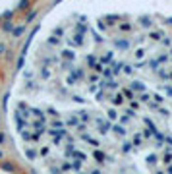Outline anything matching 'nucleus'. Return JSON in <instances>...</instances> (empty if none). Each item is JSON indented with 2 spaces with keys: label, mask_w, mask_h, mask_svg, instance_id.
Returning a JSON list of instances; mask_svg holds the SVG:
<instances>
[{
  "label": "nucleus",
  "mask_w": 172,
  "mask_h": 174,
  "mask_svg": "<svg viewBox=\"0 0 172 174\" xmlns=\"http://www.w3.org/2000/svg\"><path fill=\"white\" fill-rule=\"evenodd\" d=\"M114 45H116V49H120V50H128V49H130V41H126V39L114 41Z\"/></svg>",
  "instance_id": "nucleus-3"
},
{
  "label": "nucleus",
  "mask_w": 172,
  "mask_h": 174,
  "mask_svg": "<svg viewBox=\"0 0 172 174\" xmlns=\"http://www.w3.org/2000/svg\"><path fill=\"white\" fill-rule=\"evenodd\" d=\"M143 135H145V138H147V139H149V138H151V135H153V131H151V130H145V131H143Z\"/></svg>",
  "instance_id": "nucleus-37"
},
{
  "label": "nucleus",
  "mask_w": 172,
  "mask_h": 174,
  "mask_svg": "<svg viewBox=\"0 0 172 174\" xmlns=\"http://www.w3.org/2000/svg\"><path fill=\"white\" fill-rule=\"evenodd\" d=\"M93 157H95V159H97L99 162H105V161H106V155H105V153H103L101 149H97V151H93Z\"/></svg>",
  "instance_id": "nucleus-4"
},
{
  "label": "nucleus",
  "mask_w": 172,
  "mask_h": 174,
  "mask_svg": "<svg viewBox=\"0 0 172 174\" xmlns=\"http://www.w3.org/2000/svg\"><path fill=\"white\" fill-rule=\"evenodd\" d=\"M168 76H170V80H172V72H170V73H168Z\"/></svg>",
  "instance_id": "nucleus-48"
},
{
  "label": "nucleus",
  "mask_w": 172,
  "mask_h": 174,
  "mask_svg": "<svg viewBox=\"0 0 172 174\" xmlns=\"http://www.w3.org/2000/svg\"><path fill=\"white\" fill-rule=\"evenodd\" d=\"M41 76H43L45 80H46V77H50V72L46 70V68H43V70H41Z\"/></svg>",
  "instance_id": "nucleus-27"
},
{
  "label": "nucleus",
  "mask_w": 172,
  "mask_h": 174,
  "mask_svg": "<svg viewBox=\"0 0 172 174\" xmlns=\"http://www.w3.org/2000/svg\"><path fill=\"white\" fill-rule=\"evenodd\" d=\"M99 122H101V124H99V131H101V134H106V131L108 130H110V124H105V122H103V120H99Z\"/></svg>",
  "instance_id": "nucleus-6"
},
{
  "label": "nucleus",
  "mask_w": 172,
  "mask_h": 174,
  "mask_svg": "<svg viewBox=\"0 0 172 174\" xmlns=\"http://www.w3.org/2000/svg\"><path fill=\"white\" fill-rule=\"evenodd\" d=\"M139 99H141V101H149V93H147V91L141 93V95H139Z\"/></svg>",
  "instance_id": "nucleus-32"
},
{
  "label": "nucleus",
  "mask_w": 172,
  "mask_h": 174,
  "mask_svg": "<svg viewBox=\"0 0 172 174\" xmlns=\"http://www.w3.org/2000/svg\"><path fill=\"white\" fill-rule=\"evenodd\" d=\"M155 174H163V172H155Z\"/></svg>",
  "instance_id": "nucleus-49"
},
{
  "label": "nucleus",
  "mask_w": 172,
  "mask_h": 174,
  "mask_svg": "<svg viewBox=\"0 0 172 174\" xmlns=\"http://www.w3.org/2000/svg\"><path fill=\"white\" fill-rule=\"evenodd\" d=\"M23 31H25V27H15V29H14V37L23 35Z\"/></svg>",
  "instance_id": "nucleus-24"
},
{
  "label": "nucleus",
  "mask_w": 172,
  "mask_h": 174,
  "mask_svg": "<svg viewBox=\"0 0 172 174\" xmlns=\"http://www.w3.org/2000/svg\"><path fill=\"white\" fill-rule=\"evenodd\" d=\"M76 29H77V33H79V35H83V33H85V31H87V29H85V25H77Z\"/></svg>",
  "instance_id": "nucleus-28"
},
{
  "label": "nucleus",
  "mask_w": 172,
  "mask_h": 174,
  "mask_svg": "<svg viewBox=\"0 0 172 174\" xmlns=\"http://www.w3.org/2000/svg\"><path fill=\"white\" fill-rule=\"evenodd\" d=\"M160 43H163L164 46H170V39H163V41H160Z\"/></svg>",
  "instance_id": "nucleus-40"
},
{
  "label": "nucleus",
  "mask_w": 172,
  "mask_h": 174,
  "mask_svg": "<svg viewBox=\"0 0 172 174\" xmlns=\"http://www.w3.org/2000/svg\"><path fill=\"white\" fill-rule=\"evenodd\" d=\"M130 149H132V145H130V143H124V145H122V151H124V153H128Z\"/></svg>",
  "instance_id": "nucleus-34"
},
{
  "label": "nucleus",
  "mask_w": 172,
  "mask_h": 174,
  "mask_svg": "<svg viewBox=\"0 0 172 174\" xmlns=\"http://www.w3.org/2000/svg\"><path fill=\"white\" fill-rule=\"evenodd\" d=\"M103 76H105V77H106V80H112V77H114V72L110 70V68H106V70H105V72H103Z\"/></svg>",
  "instance_id": "nucleus-18"
},
{
  "label": "nucleus",
  "mask_w": 172,
  "mask_h": 174,
  "mask_svg": "<svg viewBox=\"0 0 172 174\" xmlns=\"http://www.w3.org/2000/svg\"><path fill=\"white\" fill-rule=\"evenodd\" d=\"M39 153H41V157H46V155H49V147H43Z\"/></svg>",
  "instance_id": "nucleus-33"
},
{
  "label": "nucleus",
  "mask_w": 172,
  "mask_h": 174,
  "mask_svg": "<svg viewBox=\"0 0 172 174\" xmlns=\"http://www.w3.org/2000/svg\"><path fill=\"white\" fill-rule=\"evenodd\" d=\"M108 118H116V110H114V108H110V110H108Z\"/></svg>",
  "instance_id": "nucleus-31"
},
{
  "label": "nucleus",
  "mask_w": 172,
  "mask_h": 174,
  "mask_svg": "<svg viewBox=\"0 0 172 174\" xmlns=\"http://www.w3.org/2000/svg\"><path fill=\"white\" fill-rule=\"evenodd\" d=\"M132 143H133V145H137V147L141 145V134H133V139H132Z\"/></svg>",
  "instance_id": "nucleus-15"
},
{
  "label": "nucleus",
  "mask_w": 172,
  "mask_h": 174,
  "mask_svg": "<svg viewBox=\"0 0 172 174\" xmlns=\"http://www.w3.org/2000/svg\"><path fill=\"white\" fill-rule=\"evenodd\" d=\"M25 157H27L29 161H33L35 157H37V151H35V149H25Z\"/></svg>",
  "instance_id": "nucleus-7"
},
{
  "label": "nucleus",
  "mask_w": 172,
  "mask_h": 174,
  "mask_svg": "<svg viewBox=\"0 0 172 174\" xmlns=\"http://www.w3.org/2000/svg\"><path fill=\"white\" fill-rule=\"evenodd\" d=\"M72 170L79 172L81 170V161H74V162H72Z\"/></svg>",
  "instance_id": "nucleus-17"
},
{
  "label": "nucleus",
  "mask_w": 172,
  "mask_h": 174,
  "mask_svg": "<svg viewBox=\"0 0 172 174\" xmlns=\"http://www.w3.org/2000/svg\"><path fill=\"white\" fill-rule=\"evenodd\" d=\"M91 174H101V170H91Z\"/></svg>",
  "instance_id": "nucleus-46"
},
{
  "label": "nucleus",
  "mask_w": 172,
  "mask_h": 174,
  "mask_svg": "<svg viewBox=\"0 0 172 174\" xmlns=\"http://www.w3.org/2000/svg\"><path fill=\"white\" fill-rule=\"evenodd\" d=\"M114 134H116V135H126V130H124V126H114Z\"/></svg>",
  "instance_id": "nucleus-13"
},
{
  "label": "nucleus",
  "mask_w": 172,
  "mask_h": 174,
  "mask_svg": "<svg viewBox=\"0 0 172 174\" xmlns=\"http://www.w3.org/2000/svg\"><path fill=\"white\" fill-rule=\"evenodd\" d=\"M143 54H145V50H143V49L135 50V58H143Z\"/></svg>",
  "instance_id": "nucleus-29"
},
{
  "label": "nucleus",
  "mask_w": 172,
  "mask_h": 174,
  "mask_svg": "<svg viewBox=\"0 0 172 174\" xmlns=\"http://www.w3.org/2000/svg\"><path fill=\"white\" fill-rule=\"evenodd\" d=\"M68 170H72V165H68V162H64L60 168V172H68Z\"/></svg>",
  "instance_id": "nucleus-25"
},
{
  "label": "nucleus",
  "mask_w": 172,
  "mask_h": 174,
  "mask_svg": "<svg viewBox=\"0 0 172 174\" xmlns=\"http://www.w3.org/2000/svg\"><path fill=\"white\" fill-rule=\"evenodd\" d=\"M54 35H58V37H62V35H64V31H62V29H56V31H54Z\"/></svg>",
  "instance_id": "nucleus-43"
},
{
  "label": "nucleus",
  "mask_w": 172,
  "mask_h": 174,
  "mask_svg": "<svg viewBox=\"0 0 172 174\" xmlns=\"http://www.w3.org/2000/svg\"><path fill=\"white\" fill-rule=\"evenodd\" d=\"M132 91H137V93H145L147 91V87H145V83H141V81H132Z\"/></svg>",
  "instance_id": "nucleus-2"
},
{
  "label": "nucleus",
  "mask_w": 172,
  "mask_h": 174,
  "mask_svg": "<svg viewBox=\"0 0 172 174\" xmlns=\"http://www.w3.org/2000/svg\"><path fill=\"white\" fill-rule=\"evenodd\" d=\"M0 159H4V151L2 149H0Z\"/></svg>",
  "instance_id": "nucleus-47"
},
{
  "label": "nucleus",
  "mask_w": 172,
  "mask_h": 174,
  "mask_svg": "<svg viewBox=\"0 0 172 174\" xmlns=\"http://www.w3.org/2000/svg\"><path fill=\"white\" fill-rule=\"evenodd\" d=\"M139 22H141L143 25H151V19L149 18H139Z\"/></svg>",
  "instance_id": "nucleus-30"
},
{
  "label": "nucleus",
  "mask_w": 172,
  "mask_h": 174,
  "mask_svg": "<svg viewBox=\"0 0 172 174\" xmlns=\"http://www.w3.org/2000/svg\"><path fill=\"white\" fill-rule=\"evenodd\" d=\"M166 172H168V174H172V165H170L168 168H166Z\"/></svg>",
  "instance_id": "nucleus-45"
},
{
  "label": "nucleus",
  "mask_w": 172,
  "mask_h": 174,
  "mask_svg": "<svg viewBox=\"0 0 172 174\" xmlns=\"http://www.w3.org/2000/svg\"><path fill=\"white\" fill-rule=\"evenodd\" d=\"M49 43H50V45H58V39H56V37H50Z\"/></svg>",
  "instance_id": "nucleus-36"
},
{
  "label": "nucleus",
  "mask_w": 172,
  "mask_h": 174,
  "mask_svg": "<svg viewBox=\"0 0 172 174\" xmlns=\"http://www.w3.org/2000/svg\"><path fill=\"white\" fill-rule=\"evenodd\" d=\"M81 139L87 141V143H91V145H95V147H99V141L97 139H91V135H81Z\"/></svg>",
  "instance_id": "nucleus-8"
},
{
  "label": "nucleus",
  "mask_w": 172,
  "mask_h": 174,
  "mask_svg": "<svg viewBox=\"0 0 172 174\" xmlns=\"http://www.w3.org/2000/svg\"><path fill=\"white\" fill-rule=\"evenodd\" d=\"M4 49H6V46H4V43H0V54L4 52Z\"/></svg>",
  "instance_id": "nucleus-44"
},
{
  "label": "nucleus",
  "mask_w": 172,
  "mask_h": 174,
  "mask_svg": "<svg viewBox=\"0 0 172 174\" xmlns=\"http://www.w3.org/2000/svg\"><path fill=\"white\" fill-rule=\"evenodd\" d=\"M35 15H37V12H29L27 15H25V22H27V23H29V22H33V19H35Z\"/></svg>",
  "instance_id": "nucleus-23"
},
{
  "label": "nucleus",
  "mask_w": 172,
  "mask_h": 174,
  "mask_svg": "<svg viewBox=\"0 0 172 174\" xmlns=\"http://www.w3.org/2000/svg\"><path fill=\"white\" fill-rule=\"evenodd\" d=\"M159 112H160V114H163V116H168V114H170V112H168V110H164V108H160V107H159Z\"/></svg>",
  "instance_id": "nucleus-39"
},
{
  "label": "nucleus",
  "mask_w": 172,
  "mask_h": 174,
  "mask_svg": "<svg viewBox=\"0 0 172 174\" xmlns=\"http://www.w3.org/2000/svg\"><path fill=\"white\" fill-rule=\"evenodd\" d=\"M4 31H12V25H10V23H4Z\"/></svg>",
  "instance_id": "nucleus-42"
},
{
  "label": "nucleus",
  "mask_w": 172,
  "mask_h": 174,
  "mask_svg": "<svg viewBox=\"0 0 172 174\" xmlns=\"http://www.w3.org/2000/svg\"><path fill=\"white\" fill-rule=\"evenodd\" d=\"M122 91H124V95H122V97H126V99H133V97H135V93H133L130 87H128V89H122Z\"/></svg>",
  "instance_id": "nucleus-11"
},
{
  "label": "nucleus",
  "mask_w": 172,
  "mask_h": 174,
  "mask_svg": "<svg viewBox=\"0 0 172 174\" xmlns=\"http://www.w3.org/2000/svg\"><path fill=\"white\" fill-rule=\"evenodd\" d=\"M149 37L153 41H163V33H160V31H155V33H149Z\"/></svg>",
  "instance_id": "nucleus-9"
},
{
  "label": "nucleus",
  "mask_w": 172,
  "mask_h": 174,
  "mask_svg": "<svg viewBox=\"0 0 172 174\" xmlns=\"http://www.w3.org/2000/svg\"><path fill=\"white\" fill-rule=\"evenodd\" d=\"M2 168H4V170H6V172H12L15 166L12 165V162H4V165H2Z\"/></svg>",
  "instance_id": "nucleus-21"
},
{
  "label": "nucleus",
  "mask_w": 172,
  "mask_h": 174,
  "mask_svg": "<svg viewBox=\"0 0 172 174\" xmlns=\"http://www.w3.org/2000/svg\"><path fill=\"white\" fill-rule=\"evenodd\" d=\"M99 62H101V64H110V62H112V52H106V54H103Z\"/></svg>",
  "instance_id": "nucleus-5"
},
{
  "label": "nucleus",
  "mask_w": 172,
  "mask_h": 174,
  "mask_svg": "<svg viewBox=\"0 0 172 174\" xmlns=\"http://www.w3.org/2000/svg\"><path fill=\"white\" fill-rule=\"evenodd\" d=\"M112 103L116 104V107H120V104H122V107H124V97H122V95H116V97L112 99Z\"/></svg>",
  "instance_id": "nucleus-12"
},
{
  "label": "nucleus",
  "mask_w": 172,
  "mask_h": 174,
  "mask_svg": "<svg viewBox=\"0 0 172 174\" xmlns=\"http://www.w3.org/2000/svg\"><path fill=\"white\" fill-rule=\"evenodd\" d=\"M130 107H132L133 110H139V107H141V104H139V101H132V103H130Z\"/></svg>",
  "instance_id": "nucleus-26"
},
{
  "label": "nucleus",
  "mask_w": 172,
  "mask_h": 174,
  "mask_svg": "<svg viewBox=\"0 0 172 174\" xmlns=\"http://www.w3.org/2000/svg\"><path fill=\"white\" fill-rule=\"evenodd\" d=\"M14 116H15V120H18V130L19 131H23V128H25V118L22 116V110H14Z\"/></svg>",
  "instance_id": "nucleus-1"
},
{
  "label": "nucleus",
  "mask_w": 172,
  "mask_h": 174,
  "mask_svg": "<svg viewBox=\"0 0 172 174\" xmlns=\"http://www.w3.org/2000/svg\"><path fill=\"white\" fill-rule=\"evenodd\" d=\"M164 91H166V95H168V97H172V87H164Z\"/></svg>",
  "instance_id": "nucleus-41"
},
{
  "label": "nucleus",
  "mask_w": 172,
  "mask_h": 174,
  "mask_svg": "<svg viewBox=\"0 0 172 174\" xmlns=\"http://www.w3.org/2000/svg\"><path fill=\"white\" fill-rule=\"evenodd\" d=\"M145 161H147V165H155V162H157V155L153 153V155H149V157H147Z\"/></svg>",
  "instance_id": "nucleus-19"
},
{
  "label": "nucleus",
  "mask_w": 172,
  "mask_h": 174,
  "mask_svg": "<svg viewBox=\"0 0 172 174\" xmlns=\"http://www.w3.org/2000/svg\"><path fill=\"white\" fill-rule=\"evenodd\" d=\"M120 31H124V33H128V31H132V25L130 23H120V27H118Z\"/></svg>",
  "instance_id": "nucleus-16"
},
{
  "label": "nucleus",
  "mask_w": 172,
  "mask_h": 174,
  "mask_svg": "<svg viewBox=\"0 0 172 174\" xmlns=\"http://www.w3.org/2000/svg\"><path fill=\"white\" fill-rule=\"evenodd\" d=\"M163 161L166 162V165H168V162H172V151H170V149H168V151H166L164 155H163Z\"/></svg>",
  "instance_id": "nucleus-14"
},
{
  "label": "nucleus",
  "mask_w": 172,
  "mask_h": 174,
  "mask_svg": "<svg viewBox=\"0 0 172 174\" xmlns=\"http://www.w3.org/2000/svg\"><path fill=\"white\" fill-rule=\"evenodd\" d=\"M4 141H6V134H4V131H0V143H4Z\"/></svg>",
  "instance_id": "nucleus-38"
},
{
  "label": "nucleus",
  "mask_w": 172,
  "mask_h": 174,
  "mask_svg": "<svg viewBox=\"0 0 172 174\" xmlns=\"http://www.w3.org/2000/svg\"><path fill=\"white\" fill-rule=\"evenodd\" d=\"M77 122H79V118H77V116H72L66 124H68V126H77Z\"/></svg>",
  "instance_id": "nucleus-20"
},
{
  "label": "nucleus",
  "mask_w": 172,
  "mask_h": 174,
  "mask_svg": "<svg viewBox=\"0 0 172 174\" xmlns=\"http://www.w3.org/2000/svg\"><path fill=\"white\" fill-rule=\"evenodd\" d=\"M120 122H122V124H128L130 118H128V116H120Z\"/></svg>",
  "instance_id": "nucleus-35"
},
{
  "label": "nucleus",
  "mask_w": 172,
  "mask_h": 174,
  "mask_svg": "<svg viewBox=\"0 0 172 174\" xmlns=\"http://www.w3.org/2000/svg\"><path fill=\"white\" fill-rule=\"evenodd\" d=\"M64 124L66 122H62V120H52V128H60L62 130V128H64Z\"/></svg>",
  "instance_id": "nucleus-22"
},
{
  "label": "nucleus",
  "mask_w": 172,
  "mask_h": 174,
  "mask_svg": "<svg viewBox=\"0 0 172 174\" xmlns=\"http://www.w3.org/2000/svg\"><path fill=\"white\" fill-rule=\"evenodd\" d=\"M87 64H89V66H97V56L95 54H87Z\"/></svg>",
  "instance_id": "nucleus-10"
}]
</instances>
